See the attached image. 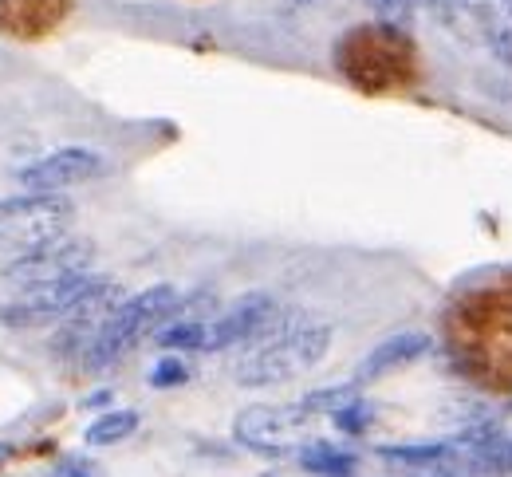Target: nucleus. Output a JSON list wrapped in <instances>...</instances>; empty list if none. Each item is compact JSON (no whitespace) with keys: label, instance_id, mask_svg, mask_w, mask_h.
<instances>
[{"label":"nucleus","instance_id":"7ed1b4c3","mask_svg":"<svg viewBox=\"0 0 512 477\" xmlns=\"http://www.w3.org/2000/svg\"><path fill=\"white\" fill-rule=\"evenodd\" d=\"M331 60H335V71L343 75V83H351L363 95L410 91L418 83V71H422L414 40L386 20L355 24L351 32H343L335 40Z\"/></svg>","mask_w":512,"mask_h":477},{"label":"nucleus","instance_id":"ddd939ff","mask_svg":"<svg viewBox=\"0 0 512 477\" xmlns=\"http://www.w3.org/2000/svg\"><path fill=\"white\" fill-rule=\"evenodd\" d=\"M138 422H142L138 410H107L83 430V438H87V446H115L138 430Z\"/></svg>","mask_w":512,"mask_h":477},{"label":"nucleus","instance_id":"0eeeda50","mask_svg":"<svg viewBox=\"0 0 512 477\" xmlns=\"http://www.w3.org/2000/svg\"><path fill=\"white\" fill-rule=\"evenodd\" d=\"M95 284H99V276L83 273V276L56 280V284H44V288H32L24 296H12V300L0 304V324H8L16 332H28V328H60Z\"/></svg>","mask_w":512,"mask_h":477},{"label":"nucleus","instance_id":"39448f33","mask_svg":"<svg viewBox=\"0 0 512 477\" xmlns=\"http://www.w3.org/2000/svg\"><path fill=\"white\" fill-rule=\"evenodd\" d=\"M71 205L60 194H24L0 202V257L16 261L67 241Z\"/></svg>","mask_w":512,"mask_h":477},{"label":"nucleus","instance_id":"f257e3e1","mask_svg":"<svg viewBox=\"0 0 512 477\" xmlns=\"http://www.w3.org/2000/svg\"><path fill=\"white\" fill-rule=\"evenodd\" d=\"M446 351L473 387L512 395V276L473 284L449 304Z\"/></svg>","mask_w":512,"mask_h":477},{"label":"nucleus","instance_id":"20e7f679","mask_svg":"<svg viewBox=\"0 0 512 477\" xmlns=\"http://www.w3.org/2000/svg\"><path fill=\"white\" fill-rule=\"evenodd\" d=\"M186 308H190V292H182L178 284H154V288H142L134 296H123V304L95 328V336L87 340V347L71 363L79 371H91V375L107 371L119 359H127L142 340L158 336Z\"/></svg>","mask_w":512,"mask_h":477},{"label":"nucleus","instance_id":"f03ea898","mask_svg":"<svg viewBox=\"0 0 512 477\" xmlns=\"http://www.w3.org/2000/svg\"><path fill=\"white\" fill-rule=\"evenodd\" d=\"M331 351V324L304 312H276L253 340L237 351L233 375L241 387H280L316 371Z\"/></svg>","mask_w":512,"mask_h":477},{"label":"nucleus","instance_id":"6e6552de","mask_svg":"<svg viewBox=\"0 0 512 477\" xmlns=\"http://www.w3.org/2000/svg\"><path fill=\"white\" fill-rule=\"evenodd\" d=\"M103 166H107V158L95 146H60V150H48L36 162H28L16 178H20L24 194H64L79 182L99 178Z\"/></svg>","mask_w":512,"mask_h":477},{"label":"nucleus","instance_id":"f8f14e48","mask_svg":"<svg viewBox=\"0 0 512 477\" xmlns=\"http://www.w3.org/2000/svg\"><path fill=\"white\" fill-rule=\"evenodd\" d=\"M300 466L316 477H355L359 458L351 450H343L339 442H312L300 450Z\"/></svg>","mask_w":512,"mask_h":477},{"label":"nucleus","instance_id":"2eb2a0df","mask_svg":"<svg viewBox=\"0 0 512 477\" xmlns=\"http://www.w3.org/2000/svg\"><path fill=\"white\" fill-rule=\"evenodd\" d=\"M335 426L343 430V434H363L367 426H371V407L363 403V399H355V403H347V407L335 410Z\"/></svg>","mask_w":512,"mask_h":477},{"label":"nucleus","instance_id":"9b49d317","mask_svg":"<svg viewBox=\"0 0 512 477\" xmlns=\"http://www.w3.org/2000/svg\"><path fill=\"white\" fill-rule=\"evenodd\" d=\"M426 351V336H390L386 343H379L367 359H363V367H359V379H379L386 371H394V367H402V363H410V359H418Z\"/></svg>","mask_w":512,"mask_h":477},{"label":"nucleus","instance_id":"9d476101","mask_svg":"<svg viewBox=\"0 0 512 477\" xmlns=\"http://www.w3.org/2000/svg\"><path fill=\"white\" fill-rule=\"evenodd\" d=\"M75 0H0V36L8 40H44L52 36Z\"/></svg>","mask_w":512,"mask_h":477},{"label":"nucleus","instance_id":"4468645a","mask_svg":"<svg viewBox=\"0 0 512 477\" xmlns=\"http://www.w3.org/2000/svg\"><path fill=\"white\" fill-rule=\"evenodd\" d=\"M182 383H190V363H186L182 355H166V359L154 363V371H150V387L166 391V387H182Z\"/></svg>","mask_w":512,"mask_h":477},{"label":"nucleus","instance_id":"423d86ee","mask_svg":"<svg viewBox=\"0 0 512 477\" xmlns=\"http://www.w3.org/2000/svg\"><path fill=\"white\" fill-rule=\"evenodd\" d=\"M91 265H95L91 245L67 237L60 245L36 249V253L16 257V261H4V269H0V292H4V300H12V296H24V292H32V288L67 280V276L91 273Z\"/></svg>","mask_w":512,"mask_h":477},{"label":"nucleus","instance_id":"1a4fd4ad","mask_svg":"<svg viewBox=\"0 0 512 477\" xmlns=\"http://www.w3.org/2000/svg\"><path fill=\"white\" fill-rule=\"evenodd\" d=\"M276 312L280 304L268 292H249L229 304H217V312L205 320V351H241Z\"/></svg>","mask_w":512,"mask_h":477}]
</instances>
